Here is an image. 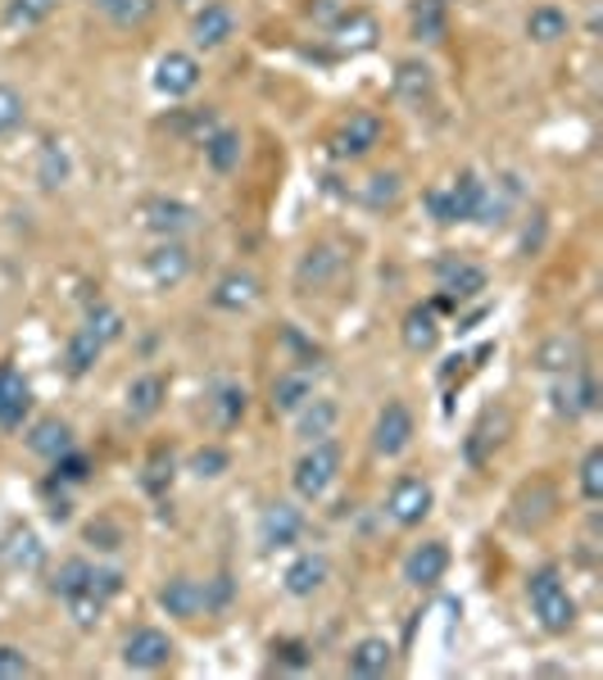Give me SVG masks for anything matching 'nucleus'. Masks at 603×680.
I'll return each mask as SVG.
<instances>
[{
    "mask_svg": "<svg viewBox=\"0 0 603 680\" xmlns=\"http://www.w3.org/2000/svg\"><path fill=\"white\" fill-rule=\"evenodd\" d=\"M526 599H531V613L549 635H568L577 626V599L562 585L558 567H536L526 577Z\"/></svg>",
    "mask_w": 603,
    "mask_h": 680,
    "instance_id": "f257e3e1",
    "label": "nucleus"
},
{
    "mask_svg": "<svg viewBox=\"0 0 603 680\" xmlns=\"http://www.w3.org/2000/svg\"><path fill=\"white\" fill-rule=\"evenodd\" d=\"M336 476H341V445H336L331 436L327 440H314L305 453L295 459V472H290V485L299 500H322L327 490L336 485Z\"/></svg>",
    "mask_w": 603,
    "mask_h": 680,
    "instance_id": "f03ea898",
    "label": "nucleus"
},
{
    "mask_svg": "<svg viewBox=\"0 0 603 680\" xmlns=\"http://www.w3.org/2000/svg\"><path fill=\"white\" fill-rule=\"evenodd\" d=\"M481 191H485V182L476 173H459L454 182H445V186H436V191H427V213L440 227L472 222L476 218V205H481Z\"/></svg>",
    "mask_w": 603,
    "mask_h": 680,
    "instance_id": "7ed1b4c3",
    "label": "nucleus"
},
{
    "mask_svg": "<svg viewBox=\"0 0 603 680\" xmlns=\"http://www.w3.org/2000/svg\"><path fill=\"white\" fill-rule=\"evenodd\" d=\"M346 277V250L336 241H318L299 254L295 263V290L299 295H318V290H331L336 282Z\"/></svg>",
    "mask_w": 603,
    "mask_h": 680,
    "instance_id": "20e7f679",
    "label": "nucleus"
},
{
    "mask_svg": "<svg viewBox=\"0 0 603 680\" xmlns=\"http://www.w3.org/2000/svg\"><path fill=\"white\" fill-rule=\"evenodd\" d=\"M382 132H386V123L376 119L372 109H359V113H350V119L331 132V141H327V150H331V160H363V155H372L376 145H382Z\"/></svg>",
    "mask_w": 603,
    "mask_h": 680,
    "instance_id": "39448f33",
    "label": "nucleus"
},
{
    "mask_svg": "<svg viewBox=\"0 0 603 680\" xmlns=\"http://www.w3.org/2000/svg\"><path fill=\"white\" fill-rule=\"evenodd\" d=\"M549 399H553V413H558V418L577 423V418H585V413L599 408V382H594V376L585 372V363H581V368H572V372H558V382H553Z\"/></svg>",
    "mask_w": 603,
    "mask_h": 680,
    "instance_id": "423d86ee",
    "label": "nucleus"
},
{
    "mask_svg": "<svg viewBox=\"0 0 603 680\" xmlns=\"http://www.w3.org/2000/svg\"><path fill=\"white\" fill-rule=\"evenodd\" d=\"M200 222V209L186 205V200H168V196H155L141 205V227L145 232H155L164 241H177L182 232H191V227Z\"/></svg>",
    "mask_w": 603,
    "mask_h": 680,
    "instance_id": "0eeeda50",
    "label": "nucleus"
},
{
    "mask_svg": "<svg viewBox=\"0 0 603 680\" xmlns=\"http://www.w3.org/2000/svg\"><path fill=\"white\" fill-rule=\"evenodd\" d=\"M436 286H440V295L454 299V305H463V299H476L485 290V268L463 254H445L436 263Z\"/></svg>",
    "mask_w": 603,
    "mask_h": 680,
    "instance_id": "6e6552de",
    "label": "nucleus"
},
{
    "mask_svg": "<svg viewBox=\"0 0 603 680\" xmlns=\"http://www.w3.org/2000/svg\"><path fill=\"white\" fill-rule=\"evenodd\" d=\"M436 495H431V485L423 476H399L391 485V500H386V513L395 526H418L427 513H431Z\"/></svg>",
    "mask_w": 603,
    "mask_h": 680,
    "instance_id": "1a4fd4ad",
    "label": "nucleus"
},
{
    "mask_svg": "<svg viewBox=\"0 0 603 680\" xmlns=\"http://www.w3.org/2000/svg\"><path fill=\"white\" fill-rule=\"evenodd\" d=\"M299 536H305V513H299L295 504H273V508H263L259 517V545L277 553V549H290Z\"/></svg>",
    "mask_w": 603,
    "mask_h": 680,
    "instance_id": "9d476101",
    "label": "nucleus"
},
{
    "mask_svg": "<svg viewBox=\"0 0 603 680\" xmlns=\"http://www.w3.org/2000/svg\"><path fill=\"white\" fill-rule=\"evenodd\" d=\"M413 440V413L391 399L382 413H376V427H372V449L382 453V459H395V453H404Z\"/></svg>",
    "mask_w": 603,
    "mask_h": 680,
    "instance_id": "9b49d317",
    "label": "nucleus"
},
{
    "mask_svg": "<svg viewBox=\"0 0 603 680\" xmlns=\"http://www.w3.org/2000/svg\"><path fill=\"white\" fill-rule=\"evenodd\" d=\"M395 100L408 109H427L436 100V73L427 59H399L395 64Z\"/></svg>",
    "mask_w": 603,
    "mask_h": 680,
    "instance_id": "f8f14e48",
    "label": "nucleus"
},
{
    "mask_svg": "<svg viewBox=\"0 0 603 680\" xmlns=\"http://www.w3.org/2000/svg\"><path fill=\"white\" fill-rule=\"evenodd\" d=\"M168 658H173V639L164 630H155V626L132 630L128 645H123V662L132 671H160V667H168Z\"/></svg>",
    "mask_w": 603,
    "mask_h": 680,
    "instance_id": "ddd939ff",
    "label": "nucleus"
},
{
    "mask_svg": "<svg viewBox=\"0 0 603 680\" xmlns=\"http://www.w3.org/2000/svg\"><path fill=\"white\" fill-rule=\"evenodd\" d=\"M155 87L168 96V100H182L200 87V59L186 55V51H168L160 64H155Z\"/></svg>",
    "mask_w": 603,
    "mask_h": 680,
    "instance_id": "4468645a",
    "label": "nucleus"
},
{
    "mask_svg": "<svg viewBox=\"0 0 603 680\" xmlns=\"http://www.w3.org/2000/svg\"><path fill=\"white\" fill-rule=\"evenodd\" d=\"M32 408V386L28 376L14 368V363H0V427L6 431H19L23 418Z\"/></svg>",
    "mask_w": 603,
    "mask_h": 680,
    "instance_id": "2eb2a0df",
    "label": "nucleus"
},
{
    "mask_svg": "<svg viewBox=\"0 0 603 680\" xmlns=\"http://www.w3.org/2000/svg\"><path fill=\"white\" fill-rule=\"evenodd\" d=\"M445 572H449V549H445L440 540H423L418 549H413V553L404 558V581H408V585H418V590L440 585Z\"/></svg>",
    "mask_w": 603,
    "mask_h": 680,
    "instance_id": "dca6fc26",
    "label": "nucleus"
},
{
    "mask_svg": "<svg viewBox=\"0 0 603 680\" xmlns=\"http://www.w3.org/2000/svg\"><path fill=\"white\" fill-rule=\"evenodd\" d=\"M145 273H150V282L155 286H182L186 282V273H191V250H186L182 241H164V245H155L145 254Z\"/></svg>",
    "mask_w": 603,
    "mask_h": 680,
    "instance_id": "f3484780",
    "label": "nucleus"
},
{
    "mask_svg": "<svg viewBox=\"0 0 603 680\" xmlns=\"http://www.w3.org/2000/svg\"><path fill=\"white\" fill-rule=\"evenodd\" d=\"M254 299H259V277L254 273H241V268L222 273L213 282V290H209V305L222 309V314H245Z\"/></svg>",
    "mask_w": 603,
    "mask_h": 680,
    "instance_id": "a211bd4d",
    "label": "nucleus"
},
{
    "mask_svg": "<svg viewBox=\"0 0 603 680\" xmlns=\"http://www.w3.org/2000/svg\"><path fill=\"white\" fill-rule=\"evenodd\" d=\"M290 418H295V436L305 440V445H314V440H327L336 431V423H341V408H336V399H327V395H314L305 408H295Z\"/></svg>",
    "mask_w": 603,
    "mask_h": 680,
    "instance_id": "6ab92c4d",
    "label": "nucleus"
},
{
    "mask_svg": "<svg viewBox=\"0 0 603 680\" xmlns=\"http://www.w3.org/2000/svg\"><path fill=\"white\" fill-rule=\"evenodd\" d=\"M160 608L168 617H182V622H191L205 613V585L191 581V577H173L160 585Z\"/></svg>",
    "mask_w": 603,
    "mask_h": 680,
    "instance_id": "aec40b11",
    "label": "nucleus"
},
{
    "mask_svg": "<svg viewBox=\"0 0 603 680\" xmlns=\"http://www.w3.org/2000/svg\"><path fill=\"white\" fill-rule=\"evenodd\" d=\"M232 32H237V14H232L228 6H218V0H209V6L191 19V42H196L200 51H218Z\"/></svg>",
    "mask_w": 603,
    "mask_h": 680,
    "instance_id": "412c9836",
    "label": "nucleus"
},
{
    "mask_svg": "<svg viewBox=\"0 0 603 680\" xmlns=\"http://www.w3.org/2000/svg\"><path fill=\"white\" fill-rule=\"evenodd\" d=\"M205 404H209V418H213V427L232 431V427H241V418H245V404H250V395H245V386H241V382H213Z\"/></svg>",
    "mask_w": 603,
    "mask_h": 680,
    "instance_id": "4be33fe9",
    "label": "nucleus"
},
{
    "mask_svg": "<svg viewBox=\"0 0 603 680\" xmlns=\"http://www.w3.org/2000/svg\"><path fill=\"white\" fill-rule=\"evenodd\" d=\"M391 662H395V649L386 645L382 635H368V639H359V645L350 649L346 671L359 676V680H376V676H386V671H391Z\"/></svg>",
    "mask_w": 603,
    "mask_h": 680,
    "instance_id": "5701e85b",
    "label": "nucleus"
},
{
    "mask_svg": "<svg viewBox=\"0 0 603 680\" xmlns=\"http://www.w3.org/2000/svg\"><path fill=\"white\" fill-rule=\"evenodd\" d=\"M327 577H331V562L322 558V553H299L290 567H286V594H295V599H309V594H318L322 585H327Z\"/></svg>",
    "mask_w": 603,
    "mask_h": 680,
    "instance_id": "b1692460",
    "label": "nucleus"
},
{
    "mask_svg": "<svg viewBox=\"0 0 603 680\" xmlns=\"http://www.w3.org/2000/svg\"><path fill=\"white\" fill-rule=\"evenodd\" d=\"M164 399H168V382H164L160 372L136 376V382L128 386V418H132V423L155 418V413L164 408Z\"/></svg>",
    "mask_w": 603,
    "mask_h": 680,
    "instance_id": "393cba45",
    "label": "nucleus"
},
{
    "mask_svg": "<svg viewBox=\"0 0 603 680\" xmlns=\"http://www.w3.org/2000/svg\"><path fill=\"white\" fill-rule=\"evenodd\" d=\"M399 336H404V346H408L413 354H431V350L440 346V322H436V309H431V305H413V309L404 314Z\"/></svg>",
    "mask_w": 603,
    "mask_h": 680,
    "instance_id": "a878e982",
    "label": "nucleus"
},
{
    "mask_svg": "<svg viewBox=\"0 0 603 680\" xmlns=\"http://www.w3.org/2000/svg\"><path fill=\"white\" fill-rule=\"evenodd\" d=\"M585 363V346H581V340L577 336H549L545 340V346L536 350V368L540 372H572V368H581Z\"/></svg>",
    "mask_w": 603,
    "mask_h": 680,
    "instance_id": "bb28decb",
    "label": "nucleus"
},
{
    "mask_svg": "<svg viewBox=\"0 0 603 680\" xmlns=\"http://www.w3.org/2000/svg\"><path fill=\"white\" fill-rule=\"evenodd\" d=\"M522 200V186H517V177H500L495 182V191H481V205H476V218L472 222H485V227H500V222H508V209Z\"/></svg>",
    "mask_w": 603,
    "mask_h": 680,
    "instance_id": "cd10ccee",
    "label": "nucleus"
},
{
    "mask_svg": "<svg viewBox=\"0 0 603 680\" xmlns=\"http://www.w3.org/2000/svg\"><path fill=\"white\" fill-rule=\"evenodd\" d=\"M28 449L55 463V459H64V453L73 449V427L59 423V418H42V423H36V427L28 431Z\"/></svg>",
    "mask_w": 603,
    "mask_h": 680,
    "instance_id": "c85d7f7f",
    "label": "nucleus"
},
{
    "mask_svg": "<svg viewBox=\"0 0 603 680\" xmlns=\"http://www.w3.org/2000/svg\"><path fill=\"white\" fill-rule=\"evenodd\" d=\"M241 155H245V145H241V132L232 128H213L205 136V160L213 173H237L241 168Z\"/></svg>",
    "mask_w": 603,
    "mask_h": 680,
    "instance_id": "c756f323",
    "label": "nucleus"
},
{
    "mask_svg": "<svg viewBox=\"0 0 603 680\" xmlns=\"http://www.w3.org/2000/svg\"><path fill=\"white\" fill-rule=\"evenodd\" d=\"M568 32H572V19H568V10H558V6H536L531 14H526V36H531L536 46H553Z\"/></svg>",
    "mask_w": 603,
    "mask_h": 680,
    "instance_id": "7c9ffc66",
    "label": "nucleus"
},
{
    "mask_svg": "<svg viewBox=\"0 0 603 680\" xmlns=\"http://www.w3.org/2000/svg\"><path fill=\"white\" fill-rule=\"evenodd\" d=\"M309 399H314V376L305 368H290V372H282L273 382V408L277 413H295V408H305Z\"/></svg>",
    "mask_w": 603,
    "mask_h": 680,
    "instance_id": "2f4dec72",
    "label": "nucleus"
},
{
    "mask_svg": "<svg viewBox=\"0 0 603 680\" xmlns=\"http://www.w3.org/2000/svg\"><path fill=\"white\" fill-rule=\"evenodd\" d=\"M408 28H413V36H418V42H445V32H449L445 0H413Z\"/></svg>",
    "mask_w": 603,
    "mask_h": 680,
    "instance_id": "473e14b6",
    "label": "nucleus"
},
{
    "mask_svg": "<svg viewBox=\"0 0 603 680\" xmlns=\"http://www.w3.org/2000/svg\"><path fill=\"white\" fill-rule=\"evenodd\" d=\"M100 350H105V340H100L96 331H87V327L73 331V336H68V350H64V368H68V376H87V372L96 368Z\"/></svg>",
    "mask_w": 603,
    "mask_h": 680,
    "instance_id": "72a5a7b5",
    "label": "nucleus"
},
{
    "mask_svg": "<svg viewBox=\"0 0 603 680\" xmlns=\"http://www.w3.org/2000/svg\"><path fill=\"white\" fill-rule=\"evenodd\" d=\"M91 6L114 28H141L150 14H155V0H91Z\"/></svg>",
    "mask_w": 603,
    "mask_h": 680,
    "instance_id": "f704fd0d",
    "label": "nucleus"
},
{
    "mask_svg": "<svg viewBox=\"0 0 603 680\" xmlns=\"http://www.w3.org/2000/svg\"><path fill=\"white\" fill-rule=\"evenodd\" d=\"M399 191H404V182H399V173H372L368 182H363V191H359V200H363V209H391V205H399Z\"/></svg>",
    "mask_w": 603,
    "mask_h": 680,
    "instance_id": "c9c22d12",
    "label": "nucleus"
},
{
    "mask_svg": "<svg viewBox=\"0 0 603 680\" xmlns=\"http://www.w3.org/2000/svg\"><path fill=\"white\" fill-rule=\"evenodd\" d=\"M218 128V113L213 109H177L173 119H168V132L177 136H191L196 145H205V136Z\"/></svg>",
    "mask_w": 603,
    "mask_h": 680,
    "instance_id": "e433bc0d",
    "label": "nucleus"
},
{
    "mask_svg": "<svg viewBox=\"0 0 603 680\" xmlns=\"http://www.w3.org/2000/svg\"><path fill=\"white\" fill-rule=\"evenodd\" d=\"M331 36L341 46H350V51H368L376 42V23L368 14H350V19H336L331 23Z\"/></svg>",
    "mask_w": 603,
    "mask_h": 680,
    "instance_id": "4c0bfd02",
    "label": "nucleus"
},
{
    "mask_svg": "<svg viewBox=\"0 0 603 680\" xmlns=\"http://www.w3.org/2000/svg\"><path fill=\"white\" fill-rule=\"evenodd\" d=\"M68 150L59 145V141H46V150H42V160H36V182L46 186V191H55V186H64L68 182Z\"/></svg>",
    "mask_w": 603,
    "mask_h": 680,
    "instance_id": "58836bf2",
    "label": "nucleus"
},
{
    "mask_svg": "<svg viewBox=\"0 0 603 680\" xmlns=\"http://www.w3.org/2000/svg\"><path fill=\"white\" fill-rule=\"evenodd\" d=\"M91 572H96V567H91L87 558H68V562H59V572H55L51 590H55L59 599H73V594H83V590L91 585Z\"/></svg>",
    "mask_w": 603,
    "mask_h": 680,
    "instance_id": "ea45409f",
    "label": "nucleus"
},
{
    "mask_svg": "<svg viewBox=\"0 0 603 680\" xmlns=\"http://www.w3.org/2000/svg\"><path fill=\"white\" fill-rule=\"evenodd\" d=\"M59 0H10V10H6V23L10 28H36V23H46L55 14Z\"/></svg>",
    "mask_w": 603,
    "mask_h": 680,
    "instance_id": "a19ab883",
    "label": "nucleus"
},
{
    "mask_svg": "<svg viewBox=\"0 0 603 680\" xmlns=\"http://www.w3.org/2000/svg\"><path fill=\"white\" fill-rule=\"evenodd\" d=\"M581 495H585L590 504L603 500V449H599V445L585 449V459H581Z\"/></svg>",
    "mask_w": 603,
    "mask_h": 680,
    "instance_id": "79ce46f5",
    "label": "nucleus"
},
{
    "mask_svg": "<svg viewBox=\"0 0 603 680\" xmlns=\"http://www.w3.org/2000/svg\"><path fill=\"white\" fill-rule=\"evenodd\" d=\"M23 119H28V100H23L14 87H0V136L19 132Z\"/></svg>",
    "mask_w": 603,
    "mask_h": 680,
    "instance_id": "37998d69",
    "label": "nucleus"
},
{
    "mask_svg": "<svg viewBox=\"0 0 603 680\" xmlns=\"http://www.w3.org/2000/svg\"><path fill=\"white\" fill-rule=\"evenodd\" d=\"M228 449H218V445H205V449H196L191 453V472L200 476V481H213V476H222L228 472Z\"/></svg>",
    "mask_w": 603,
    "mask_h": 680,
    "instance_id": "c03bdc74",
    "label": "nucleus"
},
{
    "mask_svg": "<svg viewBox=\"0 0 603 680\" xmlns=\"http://www.w3.org/2000/svg\"><path fill=\"white\" fill-rule=\"evenodd\" d=\"M87 331H96L105 346L109 340H119L123 336V318H119V309H109V305H91V314H87V322H83Z\"/></svg>",
    "mask_w": 603,
    "mask_h": 680,
    "instance_id": "a18cd8bd",
    "label": "nucleus"
},
{
    "mask_svg": "<svg viewBox=\"0 0 603 680\" xmlns=\"http://www.w3.org/2000/svg\"><path fill=\"white\" fill-rule=\"evenodd\" d=\"M32 671V662H28V654L23 649H14V645H0V680H23Z\"/></svg>",
    "mask_w": 603,
    "mask_h": 680,
    "instance_id": "49530a36",
    "label": "nucleus"
},
{
    "mask_svg": "<svg viewBox=\"0 0 603 680\" xmlns=\"http://www.w3.org/2000/svg\"><path fill=\"white\" fill-rule=\"evenodd\" d=\"M164 476L173 481V453H155V459H150V468H145V490H150V495H160V490H164Z\"/></svg>",
    "mask_w": 603,
    "mask_h": 680,
    "instance_id": "de8ad7c7",
    "label": "nucleus"
},
{
    "mask_svg": "<svg viewBox=\"0 0 603 680\" xmlns=\"http://www.w3.org/2000/svg\"><path fill=\"white\" fill-rule=\"evenodd\" d=\"M87 472H91V463L73 449L64 453V459H55V481H87Z\"/></svg>",
    "mask_w": 603,
    "mask_h": 680,
    "instance_id": "09e8293b",
    "label": "nucleus"
},
{
    "mask_svg": "<svg viewBox=\"0 0 603 680\" xmlns=\"http://www.w3.org/2000/svg\"><path fill=\"white\" fill-rule=\"evenodd\" d=\"M232 603V577H213L205 585V608H228Z\"/></svg>",
    "mask_w": 603,
    "mask_h": 680,
    "instance_id": "8fccbe9b",
    "label": "nucleus"
},
{
    "mask_svg": "<svg viewBox=\"0 0 603 680\" xmlns=\"http://www.w3.org/2000/svg\"><path fill=\"white\" fill-rule=\"evenodd\" d=\"M182 6H191V0H182Z\"/></svg>",
    "mask_w": 603,
    "mask_h": 680,
    "instance_id": "3c124183",
    "label": "nucleus"
}]
</instances>
